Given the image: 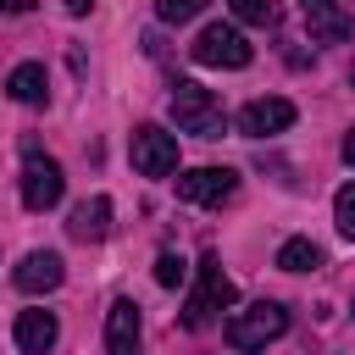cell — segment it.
Listing matches in <instances>:
<instances>
[{
    "label": "cell",
    "mask_w": 355,
    "mask_h": 355,
    "mask_svg": "<svg viewBox=\"0 0 355 355\" xmlns=\"http://www.w3.org/2000/svg\"><path fill=\"white\" fill-rule=\"evenodd\" d=\"M277 266H283V272H316V266H322V250H316L311 239H288V244L277 250Z\"/></svg>",
    "instance_id": "15"
},
{
    "label": "cell",
    "mask_w": 355,
    "mask_h": 355,
    "mask_svg": "<svg viewBox=\"0 0 355 355\" xmlns=\"http://www.w3.org/2000/svg\"><path fill=\"white\" fill-rule=\"evenodd\" d=\"M227 11L239 22H255V28H272L277 22V0H227Z\"/></svg>",
    "instance_id": "16"
},
{
    "label": "cell",
    "mask_w": 355,
    "mask_h": 355,
    "mask_svg": "<svg viewBox=\"0 0 355 355\" xmlns=\"http://www.w3.org/2000/svg\"><path fill=\"white\" fill-rule=\"evenodd\" d=\"M55 338H61L55 311H22V316H17V349H22V355H50Z\"/></svg>",
    "instance_id": "11"
},
{
    "label": "cell",
    "mask_w": 355,
    "mask_h": 355,
    "mask_svg": "<svg viewBox=\"0 0 355 355\" xmlns=\"http://www.w3.org/2000/svg\"><path fill=\"white\" fill-rule=\"evenodd\" d=\"M172 122H178V133H194V139H222V128H227L222 100L200 83H172Z\"/></svg>",
    "instance_id": "1"
},
{
    "label": "cell",
    "mask_w": 355,
    "mask_h": 355,
    "mask_svg": "<svg viewBox=\"0 0 355 355\" xmlns=\"http://www.w3.org/2000/svg\"><path fill=\"white\" fill-rule=\"evenodd\" d=\"M67 233H72L78 244H100V239L111 233V200H105V194H94V200H83V205L72 211V222H67Z\"/></svg>",
    "instance_id": "12"
},
{
    "label": "cell",
    "mask_w": 355,
    "mask_h": 355,
    "mask_svg": "<svg viewBox=\"0 0 355 355\" xmlns=\"http://www.w3.org/2000/svg\"><path fill=\"white\" fill-rule=\"evenodd\" d=\"M305 22H311V39H322V44H338V39L355 33V17H349L344 6H311Z\"/></svg>",
    "instance_id": "14"
},
{
    "label": "cell",
    "mask_w": 355,
    "mask_h": 355,
    "mask_svg": "<svg viewBox=\"0 0 355 355\" xmlns=\"http://www.w3.org/2000/svg\"><path fill=\"white\" fill-rule=\"evenodd\" d=\"M61 277H67V261L55 255V250H28L22 261H17V272H11V283L22 288V294H50V288H61Z\"/></svg>",
    "instance_id": "8"
},
{
    "label": "cell",
    "mask_w": 355,
    "mask_h": 355,
    "mask_svg": "<svg viewBox=\"0 0 355 355\" xmlns=\"http://www.w3.org/2000/svg\"><path fill=\"white\" fill-rule=\"evenodd\" d=\"M205 11V0H155V17L161 22H194Z\"/></svg>",
    "instance_id": "18"
},
{
    "label": "cell",
    "mask_w": 355,
    "mask_h": 355,
    "mask_svg": "<svg viewBox=\"0 0 355 355\" xmlns=\"http://www.w3.org/2000/svg\"><path fill=\"white\" fill-rule=\"evenodd\" d=\"M105 355H139V305L111 300L105 311Z\"/></svg>",
    "instance_id": "10"
},
{
    "label": "cell",
    "mask_w": 355,
    "mask_h": 355,
    "mask_svg": "<svg viewBox=\"0 0 355 355\" xmlns=\"http://www.w3.org/2000/svg\"><path fill=\"white\" fill-rule=\"evenodd\" d=\"M61 194H67L61 161H50L39 144H28V155H22V205L28 211H50V205H61Z\"/></svg>",
    "instance_id": "4"
},
{
    "label": "cell",
    "mask_w": 355,
    "mask_h": 355,
    "mask_svg": "<svg viewBox=\"0 0 355 355\" xmlns=\"http://www.w3.org/2000/svg\"><path fill=\"white\" fill-rule=\"evenodd\" d=\"M28 6H33V0H0V11H6V17H22Z\"/></svg>",
    "instance_id": "21"
},
{
    "label": "cell",
    "mask_w": 355,
    "mask_h": 355,
    "mask_svg": "<svg viewBox=\"0 0 355 355\" xmlns=\"http://www.w3.org/2000/svg\"><path fill=\"white\" fill-rule=\"evenodd\" d=\"M300 6H305V11H311V6H338V0H300Z\"/></svg>",
    "instance_id": "23"
},
{
    "label": "cell",
    "mask_w": 355,
    "mask_h": 355,
    "mask_svg": "<svg viewBox=\"0 0 355 355\" xmlns=\"http://www.w3.org/2000/svg\"><path fill=\"white\" fill-rule=\"evenodd\" d=\"M239 300V288H233V277L222 272V261L216 255H205L200 261V288L189 294V305H183V327H205L211 322V311H227Z\"/></svg>",
    "instance_id": "3"
},
{
    "label": "cell",
    "mask_w": 355,
    "mask_h": 355,
    "mask_svg": "<svg viewBox=\"0 0 355 355\" xmlns=\"http://www.w3.org/2000/svg\"><path fill=\"white\" fill-rule=\"evenodd\" d=\"M128 155H133V166H139L144 178H166V172H178V139H172L166 128H155V122L133 128Z\"/></svg>",
    "instance_id": "6"
},
{
    "label": "cell",
    "mask_w": 355,
    "mask_h": 355,
    "mask_svg": "<svg viewBox=\"0 0 355 355\" xmlns=\"http://www.w3.org/2000/svg\"><path fill=\"white\" fill-rule=\"evenodd\" d=\"M61 6H67L72 17H89V11H94V0H61Z\"/></svg>",
    "instance_id": "20"
},
{
    "label": "cell",
    "mask_w": 355,
    "mask_h": 355,
    "mask_svg": "<svg viewBox=\"0 0 355 355\" xmlns=\"http://www.w3.org/2000/svg\"><path fill=\"white\" fill-rule=\"evenodd\" d=\"M189 50H194L200 67H227V72H233V67H250V55H255L250 39H244L233 22H211V28H200V39H194Z\"/></svg>",
    "instance_id": "5"
},
{
    "label": "cell",
    "mask_w": 355,
    "mask_h": 355,
    "mask_svg": "<svg viewBox=\"0 0 355 355\" xmlns=\"http://www.w3.org/2000/svg\"><path fill=\"white\" fill-rule=\"evenodd\" d=\"M344 161H349V166H355V128H349V133H344Z\"/></svg>",
    "instance_id": "22"
},
{
    "label": "cell",
    "mask_w": 355,
    "mask_h": 355,
    "mask_svg": "<svg viewBox=\"0 0 355 355\" xmlns=\"http://www.w3.org/2000/svg\"><path fill=\"white\" fill-rule=\"evenodd\" d=\"M6 94H11L17 105H44V94H50V78H44V67H39V61H22V67H11V78H6Z\"/></svg>",
    "instance_id": "13"
},
{
    "label": "cell",
    "mask_w": 355,
    "mask_h": 355,
    "mask_svg": "<svg viewBox=\"0 0 355 355\" xmlns=\"http://www.w3.org/2000/svg\"><path fill=\"white\" fill-rule=\"evenodd\" d=\"M283 128H294V100H283V94L250 100L239 111V133L244 139H266V133H283Z\"/></svg>",
    "instance_id": "9"
},
{
    "label": "cell",
    "mask_w": 355,
    "mask_h": 355,
    "mask_svg": "<svg viewBox=\"0 0 355 355\" xmlns=\"http://www.w3.org/2000/svg\"><path fill=\"white\" fill-rule=\"evenodd\" d=\"M333 222H338V233H344V239H355V183H344V189H338V200H333Z\"/></svg>",
    "instance_id": "19"
},
{
    "label": "cell",
    "mask_w": 355,
    "mask_h": 355,
    "mask_svg": "<svg viewBox=\"0 0 355 355\" xmlns=\"http://www.w3.org/2000/svg\"><path fill=\"white\" fill-rule=\"evenodd\" d=\"M183 277H189L183 255H178V250H161V255H155V283H161V288H178Z\"/></svg>",
    "instance_id": "17"
},
{
    "label": "cell",
    "mask_w": 355,
    "mask_h": 355,
    "mask_svg": "<svg viewBox=\"0 0 355 355\" xmlns=\"http://www.w3.org/2000/svg\"><path fill=\"white\" fill-rule=\"evenodd\" d=\"M288 333V311L277 305V300H255V305H244V311H233L227 316V344L233 349H266L272 338H283Z\"/></svg>",
    "instance_id": "2"
},
{
    "label": "cell",
    "mask_w": 355,
    "mask_h": 355,
    "mask_svg": "<svg viewBox=\"0 0 355 355\" xmlns=\"http://www.w3.org/2000/svg\"><path fill=\"white\" fill-rule=\"evenodd\" d=\"M233 189H239L233 166H194L178 178V200H189V205H222V200H233Z\"/></svg>",
    "instance_id": "7"
}]
</instances>
